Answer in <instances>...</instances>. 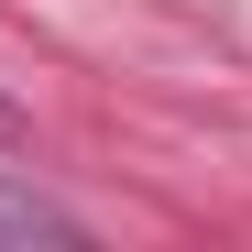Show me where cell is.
<instances>
[{
  "label": "cell",
  "mask_w": 252,
  "mask_h": 252,
  "mask_svg": "<svg viewBox=\"0 0 252 252\" xmlns=\"http://www.w3.org/2000/svg\"><path fill=\"white\" fill-rule=\"evenodd\" d=\"M0 241H77V220H66L55 197H33V187L0 176Z\"/></svg>",
  "instance_id": "6da1fadb"
},
{
  "label": "cell",
  "mask_w": 252,
  "mask_h": 252,
  "mask_svg": "<svg viewBox=\"0 0 252 252\" xmlns=\"http://www.w3.org/2000/svg\"><path fill=\"white\" fill-rule=\"evenodd\" d=\"M0 132H11V99H0Z\"/></svg>",
  "instance_id": "7a4b0ae2"
}]
</instances>
